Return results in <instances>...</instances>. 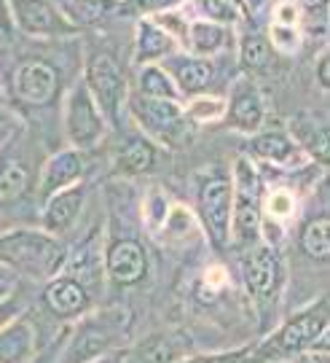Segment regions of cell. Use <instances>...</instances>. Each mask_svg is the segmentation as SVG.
<instances>
[{"label":"cell","mask_w":330,"mask_h":363,"mask_svg":"<svg viewBox=\"0 0 330 363\" xmlns=\"http://www.w3.org/2000/svg\"><path fill=\"white\" fill-rule=\"evenodd\" d=\"M314 76H317L319 89L328 91L330 89V54H328V49L319 54L317 65H314Z\"/></svg>","instance_id":"cell-39"},{"label":"cell","mask_w":330,"mask_h":363,"mask_svg":"<svg viewBox=\"0 0 330 363\" xmlns=\"http://www.w3.org/2000/svg\"><path fill=\"white\" fill-rule=\"evenodd\" d=\"M266 38L271 43V49H274V54L295 57V54L301 52V46H304V30L292 25H277V22H271Z\"/></svg>","instance_id":"cell-32"},{"label":"cell","mask_w":330,"mask_h":363,"mask_svg":"<svg viewBox=\"0 0 330 363\" xmlns=\"http://www.w3.org/2000/svg\"><path fill=\"white\" fill-rule=\"evenodd\" d=\"M288 135L295 145L304 151V156L312 164L328 167L330 162V132H328V116L317 111H298L288 121Z\"/></svg>","instance_id":"cell-18"},{"label":"cell","mask_w":330,"mask_h":363,"mask_svg":"<svg viewBox=\"0 0 330 363\" xmlns=\"http://www.w3.org/2000/svg\"><path fill=\"white\" fill-rule=\"evenodd\" d=\"M253 345L234 347V350H217V352H190L180 363H247Z\"/></svg>","instance_id":"cell-34"},{"label":"cell","mask_w":330,"mask_h":363,"mask_svg":"<svg viewBox=\"0 0 330 363\" xmlns=\"http://www.w3.org/2000/svg\"><path fill=\"white\" fill-rule=\"evenodd\" d=\"M231 181H234V205H231L229 247H234L237 253H244L255 242H261L263 178L250 156H239L231 167Z\"/></svg>","instance_id":"cell-5"},{"label":"cell","mask_w":330,"mask_h":363,"mask_svg":"<svg viewBox=\"0 0 330 363\" xmlns=\"http://www.w3.org/2000/svg\"><path fill=\"white\" fill-rule=\"evenodd\" d=\"M180 46L175 38L164 33L153 19H137L135 27V46H132V62L135 67L142 65H161L172 54H178Z\"/></svg>","instance_id":"cell-22"},{"label":"cell","mask_w":330,"mask_h":363,"mask_svg":"<svg viewBox=\"0 0 330 363\" xmlns=\"http://www.w3.org/2000/svg\"><path fill=\"white\" fill-rule=\"evenodd\" d=\"M8 13H11V22L25 35L30 38H73L78 35V30L67 16L62 13V9L51 0H6Z\"/></svg>","instance_id":"cell-12"},{"label":"cell","mask_w":330,"mask_h":363,"mask_svg":"<svg viewBox=\"0 0 330 363\" xmlns=\"http://www.w3.org/2000/svg\"><path fill=\"white\" fill-rule=\"evenodd\" d=\"M301 11H304V16H314V13H325V9H328V0H292Z\"/></svg>","instance_id":"cell-40"},{"label":"cell","mask_w":330,"mask_h":363,"mask_svg":"<svg viewBox=\"0 0 330 363\" xmlns=\"http://www.w3.org/2000/svg\"><path fill=\"white\" fill-rule=\"evenodd\" d=\"M81 81L86 84L94 103L100 105L102 116L108 127H121V118L127 113L129 100V81L124 76L121 65L113 60L110 52H89L84 62V76Z\"/></svg>","instance_id":"cell-8"},{"label":"cell","mask_w":330,"mask_h":363,"mask_svg":"<svg viewBox=\"0 0 330 363\" xmlns=\"http://www.w3.org/2000/svg\"><path fill=\"white\" fill-rule=\"evenodd\" d=\"M84 205H86V183L84 181L76 183V186H67V189L57 191V194L46 196L43 205H40L38 229L62 240L64 234L76 226Z\"/></svg>","instance_id":"cell-16"},{"label":"cell","mask_w":330,"mask_h":363,"mask_svg":"<svg viewBox=\"0 0 330 363\" xmlns=\"http://www.w3.org/2000/svg\"><path fill=\"white\" fill-rule=\"evenodd\" d=\"M183 111L193 127H207V124H220L226 118V97L223 94H196L183 100Z\"/></svg>","instance_id":"cell-30"},{"label":"cell","mask_w":330,"mask_h":363,"mask_svg":"<svg viewBox=\"0 0 330 363\" xmlns=\"http://www.w3.org/2000/svg\"><path fill=\"white\" fill-rule=\"evenodd\" d=\"M229 3H231V6H237V9L244 13V0H229ZM244 19H247V16H244Z\"/></svg>","instance_id":"cell-43"},{"label":"cell","mask_w":330,"mask_h":363,"mask_svg":"<svg viewBox=\"0 0 330 363\" xmlns=\"http://www.w3.org/2000/svg\"><path fill=\"white\" fill-rule=\"evenodd\" d=\"M62 89V76L57 65H51L43 57L19 60L11 70V94L13 100L25 108L43 111L57 103Z\"/></svg>","instance_id":"cell-10"},{"label":"cell","mask_w":330,"mask_h":363,"mask_svg":"<svg viewBox=\"0 0 330 363\" xmlns=\"http://www.w3.org/2000/svg\"><path fill=\"white\" fill-rule=\"evenodd\" d=\"M135 94L151 97V100H175L183 103L172 76L161 65H142L135 73Z\"/></svg>","instance_id":"cell-28"},{"label":"cell","mask_w":330,"mask_h":363,"mask_svg":"<svg viewBox=\"0 0 330 363\" xmlns=\"http://www.w3.org/2000/svg\"><path fill=\"white\" fill-rule=\"evenodd\" d=\"M86 169H89V162H86L84 151L70 148V145L54 151L38 172V196L46 199V196L57 194L67 186H76L86 178Z\"/></svg>","instance_id":"cell-17"},{"label":"cell","mask_w":330,"mask_h":363,"mask_svg":"<svg viewBox=\"0 0 330 363\" xmlns=\"http://www.w3.org/2000/svg\"><path fill=\"white\" fill-rule=\"evenodd\" d=\"M244 151L250 159H258L255 164L261 167H274V169H304L312 164L304 156V151L295 145L288 130H258L255 135L247 138Z\"/></svg>","instance_id":"cell-15"},{"label":"cell","mask_w":330,"mask_h":363,"mask_svg":"<svg viewBox=\"0 0 330 363\" xmlns=\"http://www.w3.org/2000/svg\"><path fill=\"white\" fill-rule=\"evenodd\" d=\"M229 130L237 135L250 138L258 130H263L266 121V100L258 89L253 78L237 76L229 86V97H226V118Z\"/></svg>","instance_id":"cell-14"},{"label":"cell","mask_w":330,"mask_h":363,"mask_svg":"<svg viewBox=\"0 0 330 363\" xmlns=\"http://www.w3.org/2000/svg\"><path fill=\"white\" fill-rule=\"evenodd\" d=\"M121 6V0H62V13L81 30L105 22Z\"/></svg>","instance_id":"cell-29"},{"label":"cell","mask_w":330,"mask_h":363,"mask_svg":"<svg viewBox=\"0 0 330 363\" xmlns=\"http://www.w3.org/2000/svg\"><path fill=\"white\" fill-rule=\"evenodd\" d=\"M129 331L127 310H100L86 312L73 323V331L64 342L57 363H91L121 350Z\"/></svg>","instance_id":"cell-6"},{"label":"cell","mask_w":330,"mask_h":363,"mask_svg":"<svg viewBox=\"0 0 330 363\" xmlns=\"http://www.w3.org/2000/svg\"><path fill=\"white\" fill-rule=\"evenodd\" d=\"M62 130L70 148L84 154L94 151L108 135V121L102 116L100 105L94 103L84 81H76L62 100Z\"/></svg>","instance_id":"cell-9"},{"label":"cell","mask_w":330,"mask_h":363,"mask_svg":"<svg viewBox=\"0 0 330 363\" xmlns=\"http://www.w3.org/2000/svg\"><path fill=\"white\" fill-rule=\"evenodd\" d=\"M129 3H132L135 11L140 13V19H151V16H159V13L178 11L188 0H129Z\"/></svg>","instance_id":"cell-35"},{"label":"cell","mask_w":330,"mask_h":363,"mask_svg":"<svg viewBox=\"0 0 330 363\" xmlns=\"http://www.w3.org/2000/svg\"><path fill=\"white\" fill-rule=\"evenodd\" d=\"M268 3H271V0H244V16H247V19H250V16H258Z\"/></svg>","instance_id":"cell-41"},{"label":"cell","mask_w":330,"mask_h":363,"mask_svg":"<svg viewBox=\"0 0 330 363\" xmlns=\"http://www.w3.org/2000/svg\"><path fill=\"white\" fill-rule=\"evenodd\" d=\"M186 9H193V19H207L215 25L239 27L244 22V13L237 6H231L229 0H188Z\"/></svg>","instance_id":"cell-31"},{"label":"cell","mask_w":330,"mask_h":363,"mask_svg":"<svg viewBox=\"0 0 330 363\" xmlns=\"http://www.w3.org/2000/svg\"><path fill=\"white\" fill-rule=\"evenodd\" d=\"M161 67L172 76V81H175V86H178L183 100L210 91V86L215 84V78H217L215 60H210V57H193V54H188V52L172 54L169 60L161 62Z\"/></svg>","instance_id":"cell-19"},{"label":"cell","mask_w":330,"mask_h":363,"mask_svg":"<svg viewBox=\"0 0 330 363\" xmlns=\"http://www.w3.org/2000/svg\"><path fill=\"white\" fill-rule=\"evenodd\" d=\"M172 210V202L169 196L159 189V186H151L148 194H145V202H142V218H145V226L151 234H159V229L164 226L166 216Z\"/></svg>","instance_id":"cell-33"},{"label":"cell","mask_w":330,"mask_h":363,"mask_svg":"<svg viewBox=\"0 0 330 363\" xmlns=\"http://www.w3.org/2000/svg\"><path fill=\"white\" fill-rule=\"evenodd\" d=\"M40 301H43L46 312L54 315L59 323H76L78 318H84L86 312L94 310L97 294L84 280H78L76 274L62 269L59 274H54L51 280L43 283Z\"/></svg>","instance_id":"cell-13"},{"label":"cell","mask_w":330,"mask_h":363,"mask_svg":"<svg viewBox=\"0 0 330 363\" xmlns=\"http://www.w3.org/2000/svg\"><path fill=\"white\" fill-rule=\"evenodd\" d=\"M328 328V296L322 294L319 298H312L306 307H298L288 318H282L280 325H271V331H266L263 339L250 347L247 363H285L306 352H325Z\"/></svg>","instance_id":"cell-1"},{"label":"cell","mask_w":330,"mask_h":363,"mask_svg":"<svg viewBox=\"0 0 330 363\" xmlns=\"http://www.w3.org/2000/svg\"><path fill=\"white\" fill-rule=\"evenodd\" d=\"M271 22H277V25L301 27V22H304V11H301L292 0H280L277 9L271 11Z\"/></svg>","instance_id":"cell-37"},{"label":"cell","mask_w":330,"mask_h":363,"mask_svg":"<svg viewBox=\"0 0 330 363\" xmlns=\"http://www.w3.org/2000/svg\"><path fill=\"white\" fill-rule=\"evenodd\" d=\"M298 250L312 264H328L330 259V218L328 210L309 216L298 229Z\"/></svg>","instance_id":"cell-27"},{"label":"cell","mask_w":330,"mask_h":363,"mask_svg":"<svg viewBox=\"0 0 330 363\" xmlns=\"http://www.w3.org/2000/svg\"><path fill=\"white\" fill-rule=\"evenodd\" d=\"M22 312H27V298L22 294V288H19V291L8 294L6 298H0V328L6 323H11L13 318H19Z\"/></svg>","instance_id":"cell-36"},{"label":"cell","mask_w":330,"mask_h":363,"mask_svg":"<svg viewBox=\"0 0 330 363\" xmlns=\"http://www.w3.org/2000/svg\"><path fill=\"white\" fill-rule=\"evenodd\" d=\"M30 186H33V178L25 159L3 151L0 154V208L19 205L30 191Z\"/></svg>","instance_id":"cell-26"},{"label":"cell","mask_w":330,"mask_h":363,"mask_svg":"<svg viewBox=\"0 0 330 363\" xmlns=\"http://www.w3.org/2000/svg\"><path fill=\"white\" fill-rule=\"evenodd\" d=\"M67 253L70 247L43 229L13 226L0 232V264L35 283H46L62 272Z\"/></svg>","instance_id":"cell-3"},{"label":"cell","mask_w":330,"mask_h":363,"mask_svg":"<svg viewBox=\"0 0 330 363\" xmlns=\"http://www.w3.org/2000/svg\"><path fill=\"white\" fill-rule=\"evenodd\" d=\"M234 30L237 27L215 25V22H207V19H190L183 52L193 54V57L215 60L217 54L229 52L231 46H234Z\"/></svg>","instance_id":"cell-23"},{"label":"cell","mask_w":330,"mask_h":363,"mask_svg":"<svg viewBox=\"0 0 330 363\" xmlns=\"http://www.w3.org/2000/svg\"><path fill=\"white\" fill-rule=\"evenodd\" d=\"M237 62H239L241 76L253 78L266 73L271 62H274V49L268 38L261 33V30H241L239 38H237Z\"/></svg>","instance_id":"cell-25"},{"label":"cell","mask_w":330,"mask_h":363,"mask_svg":"<svg viewBox=\"0 0 330 363\" xmlns=\"http://www.w3.org/2000/svg\"><path fill=\"white\" fill-rule=\"evenodd\" d=\"M38 350V328L25 312L0 328V363H35Z\"/></svg>","instance_id":"cell-21"},{"label":"cell","mask_w":330,"mask_h":363,"mask_svg":"<svg viewBox=\"0 0 330 363\" xmlns=\"http://www.w3.org/2000/svg\"><path fill=\"white\" fill-rule=\"evenodd\" d=\"M19 288H22V277L16 272H11L8 267L0 264V298H6L8 294L19 291Z\"/></svg>","instance_id":"cell-38"},{"label":"cell","mask_w":330,"mask_h":363,"mask_svg":"<svg viewBox=\"0 0 330 363\" xmlns=\"http://www.w3.org/2000/svg\"><path fill=\"white\" fill-rule=\"evenodd\" d=\"M127 116L132 118L135 130L142 132L148 140H153L164 151L183 148L193 138V124L186 116L183 103H175V100H151L129 91Z\"/></svg>","instance_id":"cell-7"},{"label":"cell","mask_w":330,"mask_h":363,"mask_svg":"<svg viewBox=\"0 0 330 363\" xmlns=\"http://www.w3.org/2000/svg\"><path fill=\"white\" fill-rule=\"evenodd\" d=\"M161 154L164 148L148 140L142 132H132L113 151V169L121 178H140V175H151L161 164Z\"/></svg>","instance_id":"cell-20"},{"label":"cell","mask_w":330,"mask_h":363,"mask_svg":"<svg viewBox=\"0 0 330 363\" xmlns=\"http://www.w3.org/2000/svg\"><path fill=\"white\" fill-rule=\"evenodd\" d=\"M102 250V267H105V280L115 288H135L148 280L151 274V256L148 247L142 245L137 237L129 234H113L108 237Z\"/></svg>","instance_id":"cell-11"},{"label":"cell","mask_w":330,"mask_h":363,"mask_svg":"<svg viewBox=\"0 0 330 363\" xmlns=\"http://www.w3.org/2000/svg\"><path fill=\"white\" fill-rule=\"evenodd\" d=\"M239 256L241 291L253 307L258 328L266 334L280 320L282 296L288 286V264L282 256V247L271 245L266 240L255 242L250 250H244Z\"/></svg>","instance_id":"cell-2"},{"label":"cell","mask_w":330,"mask_h":363,"mask_svg":"<svg viewBox=\"0 0 330 363\" xmlns=\"http://www.w3.org/2000/svg\"><path fill=\"white\" fill-rule=\"evenodd\" d=\"M91 363H127V355H124V350H115V352L102 355V358H97V361H91Z\"/></svg>","instance_id":"cell-42"},{"label":"cell","mask_w":330,"mask_h":363,"mask_svg":"<svg viewBox=\"0 0 330 363\" xmlns=\"http://www.w3.org/2000/svg\"><path fill=\"white\" fill-rule=\"evenodd\" d=\"M193 352V342L186 331H159L135 350L137 363H180Z\"/></svg>","instance_id":"cell-24"},{"label":"cell","mask_w":330,"mask_h":363,"mask_svg":"<svg viewBox=\"0 0 330 363\" xmlns=\"http://www.w3.org/2000/svg\"><path fill=\"white\" fill-rule=\"evenodd\" d=\"M193 194H196V223L204 242L217 253L226 250L231 234V205H234L231 169L223 164H212L196 172Z\"/></svg>","instance_id":"cell-4"}]
</instances>
